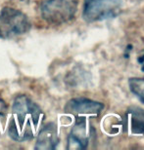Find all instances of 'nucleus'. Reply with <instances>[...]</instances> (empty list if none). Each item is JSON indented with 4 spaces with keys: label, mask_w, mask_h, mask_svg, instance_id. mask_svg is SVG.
<instances>
[{
    "label": "nucleus",
    "mask_w": 144,
    "mask_h": 150,
    "mask_svg": "<svg viewBox=\"0 0 144 150\" xmlns=\"http://www.w3.org/2000/svg\"><path fill=\"white\" fill-rule=\"evenodd\" d=\"M44 117L40 107L31 98L24 95L18 96L12 107V117L8 127L9 136L20 142L32 139L37 134Z\"/></svg>",
    "instance_id": "1"
},
{
    "label": "nucleus",
    "mask_w": 144,
    "mask_h": 150,
    "mask_svg": "<svg viewBox=\"0 0 144 150\" xmlns=\"http://www.w3.org/2000/svg\"><path fill=\"white\" fill-rule=\"evenodd\" d=\"M77 8L79 0H44L40 5V14L48 23L60 25L71 22Z\"/></svg>",
    "instance_id": "2"
},
{
    "label": "nucleus",
    "mask_w": 144,
    "mask_h": 150,
    "mask_svg": "<svg viewBox=\"0 0 144 150\" xmlns=\"http://www.w3.org/2000/svg\"><path fill=\"white\" fill-rule=\"evenodd\" d=\"M31 23L23 12L11 7L3 8L0 12V38L9 39L28 32Z\"/></svg>",
    "instance_id": "3"
},
{
    "label": "nucleus",
    "mask_w": 144,
    "mask_h": 150,
    "mask_svg": "<svg viewBox=\"0 0 144 150\" xmlns=\"http://www.w3.org/2000/svg\"><path fill=\"white\" fill-rule=\"evenodd\" d=\"M123 0H85L82 17L87 23L115 18L121 13Z\"/></svg>",
    "instance_id": "4"
},
{
    "label": "nucleus",
    "mask_w": 144,
    "mask_h": 150,
    "mask_svg": "<svg viewBox=\"0 0 144 150\" xmlns=\"http://www.w3.org/2000/svg\"><path fill=\"white\" fill-rule=\"evenodd\" d=\"M104 108L103 103L85 98H76L69 100L65 106V111L76 116L98 115Z\"/></svg>",
    "instance_id": "5"
},
{
    "label": "nucleus",
    "mask_w": 144,
    "mask_h": 150,
    "mask_svg": "<svg viewBox=\"0 0 144 150\" xmlns=\"http://www.w3.org/2000/svg\"><path fill=\"white\" fill-rule=\"evenodd\" d=\"M89 136L86 120L82 116H77L76 124L68 137V149H83L88 144Z\"/></svg>",
    "instance_id": "6"
},
{
    "label": "nucleus",
    "mask_w": 144,
    "mask_h": 150,
    "mask_svg": "<svg viewBox=\"0 0 144 150\" xmlns=\"http://www.w3.org/2000/svg\"><path fill=\"white\" fill-rule=\"evenodd\" d=\"M59 143L57 126L54 123L45 125L38 133L37 140L34 148L39 150H50L56 148Z\"/></svg>",
    "instance_id": "7"
},
{
    "label": "nucleus",
    "mask_w": 144,
    "mask_h": 150,
    "mask_svg": "<svg viewBox=\"0 0 144 150\" xmlns=\"http://www.w3.org/2000/svg\"><path fill=\"white\" fill-rule=\"evenodd\" d=\"M130 130L134 134H144V109L133 106L128 111Z\"/></svg>",
    "instance_id": "8"
},
{
    "label": "nucleus",
    "mask_w": 144,
    "mask_h": 150,
    "mask_svg": "<svg viewBox=\"0 0 144 150\" xmlns=\"http://www.w3.org/2000/svg\"><path fill=\"white\" fill-rule=\"evenodd\" d=\"M128 87L130 92L144 103V78L133 77L128 79Z\"/></svg>",
    "instance_id": "9"
},
{
    "label": "nucleus",
    "mask_w": 144,
    "mask_h": 150,
    "mask_svg": "<svg viewBox=\"0 0 144 150\" xmlns=\"http://www.w3.org/2000/svg\"><path fill=\"white\" fill-rule=\"evenodd\" d=\"M7 111V105L4 103V100L0 98V115H4Z\"/></svg>",
    "instance_id": "10"
}]
</instances>
